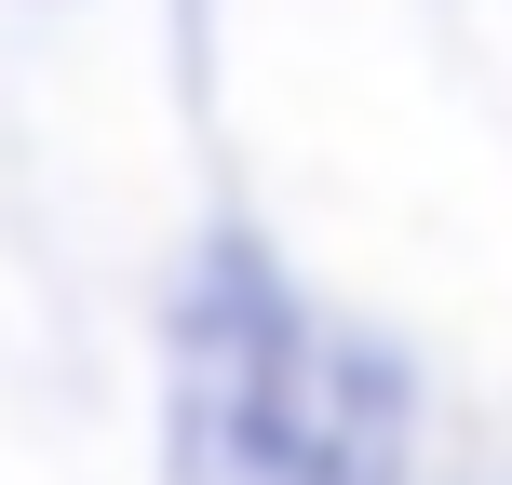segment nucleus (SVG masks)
Masks as SVG:
<instances>
[{
	"mask_svg": "<svg viewBox=\"0 0 512 485\" xmlns=\"http://www.w3.org/2000/svg\"><path fill=\"white\" fill-rule=\"evenodd\" d=\"M176 485H405V378L283 270L216 256L176 310Z\"/></svg>",
	"mask_w": 512,
	"mask_h": 485,
	"instance_id": "nucleus-1",
	"label": "nucleus"
}]
</instances>
